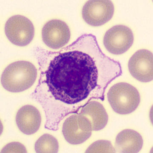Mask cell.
Masks as SVG:
<instances>
[{"label":"cell","mask_w":153,"mask_h":153,"mask_svg":"<svg viewBox=\"0 0 153 153\" xmlns=\"http://www.w3.org/2000/svg\"><path fill=\"white\" fill-rule=\"evenodd\" d=\"M116 62L106 56L96 37L84 34L62 49L46 71V82L56 100L75 104L117 76Z\"/></svg>","instance_id":"1"},{"label":"cell","mask_w":153,"mask_h":153,"mask_svg":"<svg viewBox=\"0 0 153 153\" xmlns=\"http://www.w3.org/2000/svg\"><path fill=\"white\" fill-rule=\"evenodd\" d=\"M37 70L29 62L19 61L11 63L3 72L1 82L4 88L12 93L26 91L36 80Z\"/></svg>","instance_id":"2"},{"label":"cell","mask_w":153,"mask_h":153,"mask_svg":"<svg viewBox=\"0 0 153 153\" xmlns=\"http://www.w3.org/2000/svg\"><path fill=\"white\" fill-rule=\"evenodd\" d=\"M107 97L114 112L121 114H129L134 112L140 101L137 89L124 82L117 83L111 87Z\"/></svg>","instance_id":"3"},{"label":"cell","mask_w":153,"mask_h":153,"mask_svg":"<svg viewBox=\"0 0 153 153\" xmlns=\"http://www.w3.org/2000/svg\"><path fill=\"white\" fill-rule=\"evenodd\" d=\"M5 32L8 39L15 45L25 46L34 38V28L32 23L25 16H12L6 22Z\"/></svg>","instance_id":"4"},{"label":"cell","mask_w":153,"mask_h":153,"mask_svg":"<svg viewBox=\"0 0 153 153\" xmlns=\"http://www.w3.org/2000/svg\"><path fill=\"white\" fill-rule=\"evenodd\" d=\"M114 12V5L111 1L91 0L83 7L82 17L90 26H99L110 21Z\"/></svg>","instance_id":"5"},{"label":"cell","mask_w":153,"mask_h":153,"mask_svg":"<svg viewBox=\"0 0 153 153\" xmlns=\"http://www.w3.org/2000/svg\"><path fill=\"white\" fill-rule=\"evenodd\" d=\"M92 131L90 120L80 114L72 115L67 118L62 129L66 140L72 145L84 142L92 135Z\"/></svg>","instance_id":"6"},{"label":"cell","mask_w":153,"mask_h":153,"mask_svg":"<svg viewBox=\"0 0 153 153\" xmlns=\"http://www.w3.org/2000/svg\"><path fill=\"white\" fill-rule=\"evenodd\" d=\"M134 40L132 30L124 25H116L106 32L103 39L104 46L108 52L122 54L132 46Z\"/></svg>","instance_id":"7"},{"label":"cell","mask_w":153,"mask_h":153,"mask_svg":"<svg viewBox=\"0 0 153 153\" xmlns=\"http://www.w3.org/2000/svg\"><path fill=\"white\" fill-rule=\"evenodd\" d=\"M69 28L65 22L51 20L45 24L42 30L43 40L49 47L58 49L67 44L70 39Z\"/></svg>","instance_id":"8"},{"label":"cell","mask_w":153,"mask_h":153,"mask_svg":"<svg viewBox=\"0 0 153 153\" xmlns=\"http://www.w3.org/2000/svg\"><path fill=\"white\" fill-rule=\"evenodd\" d=\"M128 67L131 75L137 80L151 82L153 79L152 53L146 49L137 51L131 57Z\"/></svg>","instance_id":"9"},{"label":"cell","mask_w":153,"mask_h":153,"mask_svg":"<svg viewBox=\"0 0 153 153\" xmlns=\"http://www.w3.org/2000/svg\"><path fill=\"white\" fill-rule=\"evenodd\" d=\"M16 122L21 131L27 135H31L40 128L41 115L38 109L34 106L25 105L17 112Z\"/></svg>","instance_id":"10"},{"label":"cell","mask_w":153,"mask_h":153,"mask_svg":"<svg viewBox=\"0 0 153 153\" xmlns=\"http://www.w3.org/2000/svg\"><path fill=\"white\" fill-rule=\"evenodd\" d=\"M143 143L142 137L137 131L132 129H125L116 136L115 151L119 153H138L141 150Z\"/></svg>","instance_id":"11"},{"label":"cell","mask_w":153,"mask_h":153,"mask_svg":"<svg viewBox=\"0 0 153 153\" xmlns=\"http://www.w3.org/2000/svg\"><path fill=\"white\" fill-rule=\"evenodd\" d=\"M80 114L90 120L93 131L103 129L107 124L108 115L106 109L99 102L90 101L82 108Z\"/></svg>","instance_id":"12"},{"label":"cell","mask_w":153,"mask_h":153,"mask_svg":"<svg viewBox=\"0 0 153 153\" xmlns=\"http://www.w3.org/2000/svg\"><path fill=\"white\" fill-rule=\"evenodd\" d=\"M34 148L36 153H57L58 142L53 136L44 134L37 140Z\"/></svg>","instance_id":"13"},{"label":"cell","mask_w":153,"mask_h":153,"mask_svg":"<svg viewBox=\"0 0 153 153\" xmlns=\"http://www.w3.org/2000/svg\"><path fill=\"white\" fill-rule=\"evenodd\" d=\"M86 153H115V149L109 141L98 140L88 148Z\"/></svg>","instance_id":"14"},{"label":"cell","mask_w":153,"mask_h":153,"mask_svg":"<svg viewBox=\"0 0 153 153\" xmlns=\"http://www.w3.org/2000/svg\"><path fill=\"white\" fill-rule=\"evenodd\" d=\"M2 153H27L26 148L19 142H12L8 144L3 148Z\"/></svg>","instance_id":"15"}]
</instances>
